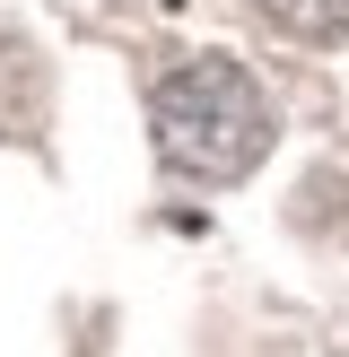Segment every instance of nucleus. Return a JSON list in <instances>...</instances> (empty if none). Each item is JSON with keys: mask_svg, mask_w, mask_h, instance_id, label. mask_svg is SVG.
Wrapping results in <instances>:
<instances>
[{"mask_svg": "<svg viewBox=\"0 0 349 357\" xmlns=\"http://www.w3.org/2000/svg\"><path fill=\"white\" fill-rule=\"evenodd\" d=\"M149 131H157L166 174L218 192V183H244L271 157L279 105L262 87V70L236 61V52H174L149 87Z\"/></svg>", "mask_w": 349, "mask_h": 357, "instance_id": "f257e3e1", "label": "nucleus"}, {"mask_svg": "<svg viewBox=\"0 0 349 357\" xmlns=\"http://www.w3.org/2000/svg\"><path fill=\"white\" fill-rule=\"evenodd\" d=\"M253 9L297 44H349V0H253Z\"/></svg>", "mask_w": 349, "mask_h": 357, "instance_id": "f03ea898", "label": "nucleus"}]
</instances>
